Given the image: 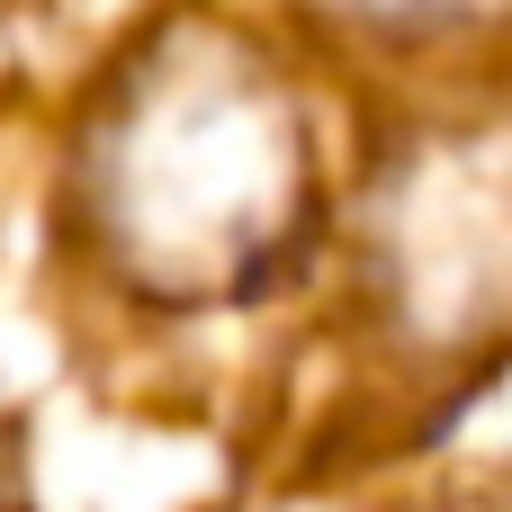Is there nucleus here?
<instances>
[{"label": "nucleus", "instance_id": "obj_1", "mask_svg": "<svg viewBox=\"0 0 512 512\" xmlns=\"http://www.w3.org/2000/svg\"><path fill=\"white\" fill-rule=\"evenodd\" d=\"M72 216L162 306H234L306 234V126L225 27H162L99 90L72 144Z\"/></svg>", "mask_w": 512, "mask_h": 512}, {"label": "nucleus", "instance_id": "obj_2", "mask_svg": "<svg viewBox=\"0 0 512 512\" xmlns=\"http://www.w3.org/2000/svg\"><path fill=\"white\" fill-rule=\"evenodd\" d=\"M0 512H27V495H18V459H9V441H0Z\"/></svg>", "mask_w": 512, "mask_h": 512}]
</instances>
